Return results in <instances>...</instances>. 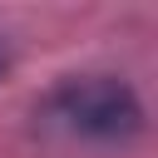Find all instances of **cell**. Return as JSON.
Here are the masks:
<instances>
[{
	"instance_id": "obj_1",
	"label": "cell",
	"mask_w": 158,
	"mask_h": 158,
	"mask_svg": "<svg viewBox=\"0 0 158 158\" xmlns=\"http://www.w3.org/2000/svg\"><path fill=\"white\" fill-rule=\"evenodd\" d=\"M44 118L74 138L94 143H128L143 128V104L118 74H74L49 89Z\"/></svg>"
}]
</instances>
